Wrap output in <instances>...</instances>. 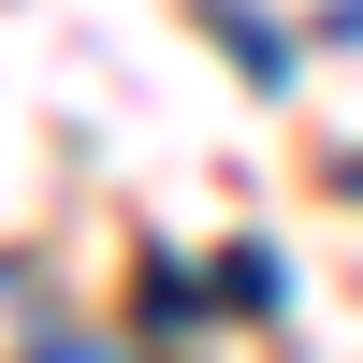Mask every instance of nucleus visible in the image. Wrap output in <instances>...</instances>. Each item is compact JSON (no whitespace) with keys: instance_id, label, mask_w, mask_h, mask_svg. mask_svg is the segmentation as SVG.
<instances>
[{"instance_id":"7ed1b4c3","label":"nucleus","mask_w":363,"mask_h":363,"mask_svg":"<svg viewBox=\"0 0 363 363\" xmlns=\"http://www.w3.org/2000/svg\"><path fill=\"white\" fill-rule=\"evenodd\" d=\"M349 189H363V174H349Z\"/></svg>"},{"instance_id":"f257e3e1","label":"nucleus","mask_w":363,"mask_h":363,"mask_svg":"<svg viewBox=\"0 0 363 363\" xmlns=\"http://www.w3.org/2000/svg\"><path fill=\"white\" fill-rule=\"evenodd\" d=\"M218 44H233V58H247V73H262V87H277V73H291V44H277V15H262V0H233V15H218Z\"/></svg>"},{"instance_id":"f03ea898","label":"nucleus","mask_w":363,"mask_h":363,"mask_svg":"<svg viewBox=\"0 0 363 363\" xmlns=\"http://www.w3.org/2000/svg\"><path fill=\"white\" fill-rule=\"evenodd\" d=\"M320 29H335V44H363V0H335V15H320Z\"/></svg>"}]
</instances>
